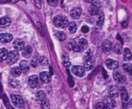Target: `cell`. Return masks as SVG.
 Listing matches in <instances>:
<instances>
[{
	"label": "cell",
	"mask_w": 132,
	"mask_h": 109,
	"mask_svg": "<svg viewBox=\"0 0 132 109\" xmlns=\"http://www.w3.org/2000/svg\"><path fill=\"white\" fill-rule=\"evenodd\" d=\"M94 66H95V58L93 56L91 59L85 62L84 69L85 70H91L94 67Z\"/></svg>",
	"instance_id": "cell-15"
},
{
	"label": "cell",
	"mask_w": 132,
	"mask_h": 109,
	"mask_svg": "<svg viewBox=\"0 0 132 109\" xmlns=\"http://www.w3.org/2000/svg\"><path fill=\"white\" fill-rule=\"evenodd\" d=\"M103 73H104V77H105V78L106 79V78H107L108 76H107V74H106V71H105V70H104L103 69Z\"/></svg>",
	"instance_id": "cell-46"
},
{
	"label": "cell",
	"mask_w": 132,
	"mask_h": 109,
	"mask_svg": "<svg viewBox=\"0 0 132 109\" xmlns=\"http://www.w3.org/2000/svg\"><path fill=\"white\" fill-rule=\"evenodd\" d=\"M72 73L78 77H82L85 75V69L81 66H75L72 69Z\"/></svg>",
	"instance_id": "cell-8"
},
{
	"label": "cell",
	"mask_w": 132,
	"mask_h": 109,
	"mask_svg": "<svg viewBox=\"0 0 132 109\" xmlns=\"http://www.w3.org/2000/svg\"><path fill=\"white\" fill-rule=\"evenodd\" d=\"M10 84L13 87H16L19 85V81H17V80H10Z\"/></svg>",
	"instance_id": "cell-37"
},
{
	"label": "cell",
	"mask_w": 132,
	"mask_h": 109,
	"mask_svg": "<svg viewBox=\"0 0 132 109\" xmlns=\"http://www.w3.org/2000/svg\"><path fill=\"white\" fill-rule=\"evenodd\" d=\"M19 67L20 68L21 72H23V73H27V72L29 71V69H30L29 63H28L27 61H25V60L21 61V63H20V66H19Z\"/></svg>",
	"instance_id": "cell-21"
},
{
	"label": "cell",
	"mask_w": 132,
	"mask_h": 109,
	"mask_svg": "<svg viewBox=\"0 0 132 109\" xmlns=\"http://www.w3.org/2000/svg\"><path fill=\"white\" fill-rule=\"evenodd\" d=\"M37 27L40 28V31L41 33V34H43V30H42V27H41V24L40 23H37Z\"/></svg>",
	"instance_id": "cell-45"
},
{
	"label": "cell",
	"mask_w": 132,
	"mask_h": 109,
	"mask_svg": "<svg viewBox=\"0 0 132 109\" xmlns=\"http://www.w3.org/2000/svg\"><path fill=\"white\" fill-rule=\"evenodd\" d=\"M87 45H88L87 41L85 38H80L78 44H76L75 45V47L73 48V51H76V52H82L86 48Z\"/></svg>",
	"instance_id": "cell-2"
},
{
	"label": "cell",
	"mask_w": 132,
	"mask_h": 109,
	"mask_svg": "<svg viewBox=\"0 0 132 109\" xmlns=\"http://www.w3.org/2000/svg\"><path fill=\"white\" fill-rule=\"evenodd\" d=\"M123 69L127 73H130L132 71V65L130 63H125L123 65Z\"/></svg>",
	"instance_id": "cell-32"
},
{
	"label": "cell",
	"mask_w": 132,
	"mask_h": 109,
	"mask_svg": "<svg viewBox=\"0 0 132 109\" xmlns=\"http://www.w3.org/2000/svg\"><path fill=\"white\" fill-rule=\"evenodd\" d=\"M100 4L98 2H93L92 5L90 6V7L89 8V13L90 15L92 16H95L97 15L100 12Z\"/></svg>",
	"instance_id": "cell-7"
},
{
	"label": "cell",
	"mask_w": 132,
	"mask_h": 109,
	"mask_svg": "<svg viewBox=\"0 0 132 109\" xmlns=\"http://www.w3.org/2000/svg\"><path fill=\"white\" fill-rule=\"evenodd\" d=\"M13 37L10 34H0V42L6 44L9 43L13 40Z\"/></svg>",
	"instance_id": "cell-13"
},
{
	"label": "cell",
	"mask_w": 132,
	"mask_h": 109,
	"mask_svg": "<svg viewBox=\"0 0 132 109\" xmlns=\"http://www.w3.org/2000/svg\"><path fill=\"white\" fill-rule=\"evenodd\" d=\"M48 4L51 5V6H55L57 5L58 2L57 1V0H49V1H47Z\"/></svg>",
	"instance_id": "cell-39"
},
{
	"label": "cell",
	"mask_w": 132,
	"mask_h": 109,
	"mask_svg": "<svg viewBox=\"0 0 132 109\" xmlns=\"http://www.w3.org/2000/svg\"><path fill=\"white\" fill-rule=\"evenodd\" d=\"M129 74H130V78L132 79V71H131V72H130V73Z\"/></svg>",
	"instance_id": "cell-49"
},
{
	"label": "cell",
	"mask_w": 132,
	"mask_h": 109,
	"mask_svg": "<svg viewBox=\"0 0 132 109\" xmlns=\"http://www.w3.org/2000/svg\"><path fill=\"white\" fill-rule=\"evenodd\" d=\"M102 48H103V50L105 51V52H109L111 51V49L113 48V44L112 43L108 41V40H106L103 42L102 44Z\"/></svg>",
	"instance_id": "cell-19"
},
{
	"label": "cell",
	"mask_w": 132,
	"mask_h": 109,
	"mask_svg": "<svg viewBox=\"0 0 132 109\" xmlns=\"http://www.w3.org/2000/svg\"><path fill=\"white\" fill-rule=\"evenodd\" d=\"M51 76L48 72H41L40 73V79L44 83H48L51 81Z\"/></svg>",
	"instance_id": "cell-16"
},
{
	"label": "cell",
	"mask_w": 132,
	"mask_h": 109,
	"mask_svg": "<svg viewBox=\"0 0 132 109\" xmlns=\"http://www.w3.org/2000/svg\"><path fill=\"white\" fill-rule=\"evenodd\" d=\"M51 108V104L48 99L45 98L43 100H41V109H50Z\"/></svg>",
	"instance_id": "cell-26"
},
{
	"label": "cell",
	"mask_w": 132,
	"mask_h": 109,
	"mask_svg": "<svg viewBox=\"0 0 132 109\" xmlns=\"http://www.w3.org/2000/svg\"><path fill=\"white\" fill-rule=\"evenodd\" d=\"M63 66H64V67H66V68H69V67L71 66L70 61L68 60V59H64V60L63 61Z\"/></svg>",
	"instance_id": "cell-38"
},
{
	"label": "cell",
	"mask_w": 132,
	"mask_h": 109,
	"mask_svg": "<svg viewBox=\"0 0 132 109\" xmlns=\"http://www.w3.org/2000/svg\"><path fill=\"white\" fill-rule=\"evenodd\" d=\"M121 26H122L123 27H127L128 26V22H127V20H124V21L121 22Z\"/></svg>",
	"instance_id": "cell-43"
},
{
	"label": "cell",
	"mask_w": 132,
	"mask_h": 109,
	"mask_svg": "<svg viewBox=\"0 0 132 109\" xmlns=\"http://www.w3.org/2000/svg\"><path fill=\"white\" fill-rule=\"evenodd\" d=\"M123 57L126 61H130L132 59V54L129 48H126L123 50Z\"/></svg>",
	"instance_id": "cell-23"
},
{
	"label": "cell",
	"mask_w": 132,
	"mask_h": 109,
	"mask_svg": "<svg viewBox=\"0 0 132 109\" xmlns=\"http://www.w3.org/2000/svg\"><path fill=\"white\" fill-rule=\"evenodd\" d=\"M54 24L57 27H61V28H65L69 25V21L67 18L61 16H56L54 20H53Z\"/></svg>",
	"instance_id": "cell-1"
},
{
	"label": "cell",
	"mask_w": 132,
	"mask_h": 109,
	"mask_svg": "<svg viewBox=\"0 0 132 109\" xmlns=\"http://www.w3.org/2000/svg\"><path fill=\"white\" fill-rule=\"evenodd\" d=\"M28 83L30 87L32 88H36L38 85V77L36 75H33L29 78Z\"/></svg>",
	"instance_id": "cell-17"
},
{
	"label": "cell",
	"mask_w": 132,
	"mask_h": 109,
	"mask_svg": "<svg viewBox=\"0 0 132 109\" xmlns=\"http://www.w3.org/2000/svg\"><path fill=\"white\" fill-rule=\"evenodd\" d=\"M68 27H69V31H70L72 34L76 32V30H77V25H76V24L75 22H71V23H69V25H68Z\"/></svg>",
	"instance_id": "cell-28"
},
{
	"label": "cell",
	"mask_w": 132,
	"mask_h": 109,
	"mask_svg": "<svg viewBox=\"0 0 132 109\" xmlns=\"http://www.w3.org/2000/svg\"><path fill=\"white\" fill-rule=\"evenodd\" d=\"M76 41H71L70 42H69V48L70 49L73 50V48H74V47H75V45H76Z\"/></svg>",
	"instance_id": "cell-40"
},
{
	"label": "cell",
	"mask_w": 132,
	"mask_h": 109,
	"mask_svg": "<svg viewBox=\"0 0 132 109\" xmlns=\"http://www.w3.org/2000/svg\"><path fill=\"white\" fill-rule=\"evenodd\" d=\"M39 61V63L41 65V66H47L48 64V59H47V57L45 56H40L38 59Z\"/></svg>",
	"instance_id": "cell-33"
},
{
	"label": "cell",
	"mask_w": 132,
	"mask_h": 109,
	"mask_svg": "<svg viewBox=\"0 0 132 109\" xmlns=\"http://www.w3.org/2000/svg\"><path fill=\"white\" fill-rule=\"evenodd\" d=\"M103 103H104V104L106 106V107L108 109H113V108H114L116 107V104H117L116 100H114V98H112V97H110L109 96L105 98Z\"/></svg>",
	"instance_id": "cell-9"
},
{
	"label": "cell",
	"mask_w": 132,
	"mask_h": 109,
	"mask_svg": "<svg viewBox=\"0 0 132 109\" xmlns=\"http://www.w3.org/2000/svg\"><path fill=\"white\" fill-rule=\"evenodd\" d=\"M38 58L37 56H34L32 59H31V62H30V64L33 67H37V66L38 65Z\"/></svg>",
	"instance_id": "cell-35"
},
{
	"label": "cell",
	"mask_w": 132,
	"mask_h": 109,
	"mask_svg": "<svg viewBox=\"0 0 132 109\" xmlns=\"http://www.w3.org/2000/svg\"><path fill=\"white\" fill-rule=\"evenodd\" d=\"M11 24V20L9 17H2L0 19V27L4 28Z\"/></svg>",
	"instance_id": "cell-20"
},
{
	"label": "cell",
	"mask_w": 132,
	"mask_h": 109,
	"mask_svg": "<svg viewBox=\"0 0 132 109\" xmlns=\"http://www.w3.org/2000/svg\"><path fill=\"white\" fill-rule=\"evenodd\" d=\"M92 57H93V51H92L91 49H89V50L86 52L85 56H84V60H85V62L87 61V60H89V59H91Z\"/></svg>",
	"instance_id": "cell-34"
},
{
	"label": "cell",
	"mask_w": 132,
	"mask_h": 109,
	"mask_svg": "<svg viewBox=\"0 0 132 109\" xmlns=\"http://www.w3.org/2000/svg\"><path fill=\"white\" fill-rule=\"evenodd\" d=\"M108 92H109V97H112V98H115V97H117L120 94V92H119V90L118 88L116 87V86H110L109 87V90H108Z\"/></svg>",
	"instance_id": "cell-12"
},
{
	"label": "cell",
	"mask_w": 132,
	"mask_h": 109,
	"mask_svg": "<svg viewBox=\"0 0 132 109\" xmlns=\"http://www.w3.org/2000/svg\"><path fill=\"white\" fill-rule=\"evenodd\" d=\"M105 65L110 69H116L119 66L118 62H117L115 60H113V59H106L105 61Z\"/></svg>",
	"instance_id": "cell-11"
},
{
	"label": "cell",
	"mask_w": 132,
	"mask_h": 109,
	"mask_svg": "<svg viewBox=\"0 0 132 109\" xmlns=\"http://www.w3.org/2000/svg\"><path fill=\"white\" fill-rule=\"evenodd\" d=\"M32 51H33V49L30 46V45H27V46H25V48H23V56L27 58V59H29L31 57V54H32Z\"/></svg>",
	"instance_id": "cell-18"
},
{
	"label": "cell",
	"mask_w": 132,
	"mask_h": 109,
	"mask_svg": "<svg viewBox=\"0 0 132 109\" xmlns=\"http://www.w3.org/2000/svg\"><path fill=\"white\" fill-rule=\"evenodd\" d=\"M82 14V9L79 7H75L73 8L71 12H70V15L73 19H78L79 18V17Z\"/></svg>",
	"instance_id": "cell-14"
},
{
	"label": "cell",
	"mask_w": 132,
	"mask_h": 109,
	"mask_svg": "<svg viewBox=\"0 0 132 109\" xmlns=\"http://www.w3.org/2000/svg\"><path fill=\"white\" fill-rule=\"evenodd\" d=\"M53 74V69H52V67H50V75L51 76Z\"/></svg>",
	"instance_id": "cell-47"
},
{
	"label": "cell",
	"mask_w": 132,
	"mask_h": 109,
	"mask_svg": "<svg viewBox=\"0 0 132 109\" xmlns=\"http://www.w3.org/2000/svg\"><path fill=\"white\" fill-rule=\"evenodd\" d=\"M95 109H108L103 102H99L95 105Z\"/></svg>",
	"instance_id": "cell-36"
},
{
	"label": "cell",
	"mask_w": 132,
	"mask_h": 109,
	"mask_svg": "<svg viewBox=\"0 0 132 109\" xmlns=\"http://www.w3.org/2000/svg\"><path fill=\"white\" fill-rule=\"evenodd\" d=\"M11 100L13 104L18 107H22L24 105V100L21 96L16 94H11Z\"/></svg>",
	"instance_id": "cell-4"
},
{
	"label": "cell",
	"mask_w": 132,
	"mask_h": 109,
	"mask_svg": "<svg viewBox=\"0 0 132 109\" xmlns=\"http://www.w3.org/2000/svg\"><path fill=\"white\" fill-rule=\"evenodd\" d=\"M54 37H55L58 41H64L65 38H66L65 34L63 33V32H61V31H57V33H55V34H54Z\"/></svg>",
	"instance_id": "cell-24"
},
{
	"label": "cell",
	"mask_w": 132,
	"mask_h": 109,
	"mask_svg": "<svg viewBox=\"0 0 132 109\" xmlns=\"http://www.w3.org/2000/svg\"><path fill=\"white\" fill-rule=\"evenodd\" d=\"M82 33H84V34H86V33H88L89 32V27H87V26H83L82 27Z\"/></svg>",
	"instance_id": "cell-42"
},
{
	"label": "cell",
	"mask_w": 132,
	"mask_h": 109,
	"mask_svg": "<svg viewBox=\"0 0 132 109\" xmlns=\"http://www.w3.org/2000/svg\"><path fill=\"white\" fill-rule=\"evenodd\" d=\"M36 98L39 100H43L44 99L46 98V94L43 90H40L36 94Z\"/></svg>",
	"instance_id": "cell-30"
},
{
	"label": "cell",
	"mask_w": 132,
	"mask_h": 109,
	"mask_svg": "<svg viewBox=\"0 0 132 109\" xmlns=\"http://www.w3.org/2000/svg\"><path fill=\"white\" fill-rule=\"evenodd\" d=\"M113 79L119 83H124L126 81V76L120 71H117V70L114 71L113 73Z\"/></svg>",
	"instance_id": "cell-6"
},
{
	"label": "cell",
	"mask_w": 132,
	"mask_h": 109,
	"mask_svg": "<svg viewBox=\"0 0 132 109\" xmlns=\"http://www.w3.org/2000/svg\"><path fill=\"white\" fill-rule=\"evenodd\" d=\"M13 48H15V51H23L25 48V43L21 39H16L13 42Z\"/></svg>",
	"instance_id": "cell-10"
},
{
	"label": "cell",
	"mask_w": 132,
	"mask_h": 109,
	"mask_svg": "<svg viewBox=\"0 0 132 109\" xmlns=\"http://www.w3.org/2000/svg\"><path fill=\"white\" fill-rule=\"evenodd\" d=\"M103 22H104V15L103 13H100L99 15V17H98V20L96 21V24L98 27H101L103 24Z\"/></svg>",
	"instance_id": "cell-31"
},
{
	"label": "cell",
	"mask_w": 132,
	"mask_h": 109,
	"mask_svg": "<svg viewBox=\"0 0 132 109\" xmlns=\"http://www.w3.org/2000/svg\"><path fill=\"white\" fill-rule=\"evenodd\" d=\"M130 107H132V99L130 100Z\"/></svg>",
	"instance_id": "cell-48"
},
{
	"label": "cell",
	"mask_w": 132,
	"mask_h": 109,
	"mask_svg": "<svg viewBox=\"0 0 132 109\" xmlns=\"http://www.w3.org/2000/svg\"><path fill=\"white\" fill-rule=\"evenodd\" d=\"M113 50L115 51V53L120 54L122 53V50H123V44L122 43H117L114 47H113Z\"/></svg>",
	"instance_id": "cell-25"
},
{
	"label": "cell",
	"mask_w": 132,
	"mask_h": 109,
	"mask_svg": "<svg viewBox=\"0 0 132 109\" xmlns=\"http://www.w3.org/2000/svg\"><path fill=\"white\" fill-rule=\"evenodd\" d=\"M68 81H69V86L71 87H74V81H73V80H72V76L69 75V79H68Z\"/></svg>",
	"instance_id": "cell-41"
},
{
	"label": "cell",
	"mask_w": 132,
	"mask_h": 109,
	"mask_svg": "<svg viewBox=\"0 0 132 109\" xmlns=\"http://www.w3.org/2000/svg\"><path fill=\"white\" fill-rule=\"evenodd\" d=\"M21 69H20V67H14V68H13L12 69H11V73H12V75L13 76H16V77H17V76H20V74H21Z\"/></svg>",
	"instance_id": "cell-27"
},
{
	"label": "cell",
	"mask_w": 132,
	"mask_h": 109,
	"mask_svg": "<svg viewBox=\"0 0 132 109\" xmlns=\"http://www.w3.org/2000/svg\"><path fill=\"white\" fill-rule=\"evenodd\" d=\"M35 4H36L37 7L38 9L40 8V1H35Z\"/></svg>",
	"instance_id": "cell-44"
},
{
	"label": "cell",
	"mask_w": 132,
	"mask_h": 109,
	"mask_svg": "<svg viewBox=\"0 0 132 109\" xmlns=\"http://www.w3.org/2000/svg\"><path fill=\"white\" fill-rule=\"evenodd\" d=\"M3 102L5 104V105L6 106V108L7 109H15L13 107L11 106V104H10V101L8 100V97L6 94H3Z\"/></svg>",
	"instance_id": "cell-29"
},
{
	"label": "cell",
	"mask_w": 132,
	"mask_h": 109,
	"mask_svg": "<svg viewBox=\"0 0 132 109\" xmlns=\"http://www.w3.org/2000/svg\"><path fill=\"white\" fill-rule=\"evenodd\" d=\"M19 52L16 51H11L10 52H9V54H8V57H7V63L9 65H13L14 63H16V61L18 60L19 59Z\"/></svg>",
	"instance_id": "cell-3"
},
{
	"label": "cell",
	"mask_w": 132,
	"mask_h": 109,
	"mask_svg": "<svg viewBox=\"0 0 132 109\" xmlns=\"http://www.w3.org/2000/svg\"><path fill=\"white\" fill-rule=\"evenodd\" d=\"M8 54H9V51L6 48H0V60L1 61L6 60L7 57H8Z\"/></svg>",
	"instance_id": "cell-22"
},
{
	"label": "cell",
	"mask_w": 132,
	"mask_h": 109,
	"mask_svg": "<svg viewBox=\"0 0 132 109\" xmlns=\"http://www.w3.org/2000/svg\"><path fill=\"white\" fill-rule=\"evenodd\" d=\"M120 97L123 102V108H127L128 106V101H129V95L127 89L125 87H122L120 90Z\"/></svg>",
	"instance_id": "cell-5"
}]
</instances>
